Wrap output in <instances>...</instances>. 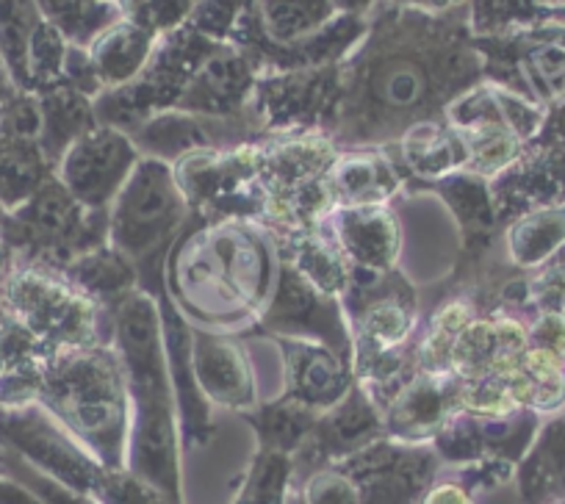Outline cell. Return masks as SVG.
Returning a JSON list of instances; mask_svg holds the SVG:
<instances>
[{"label": "cell", "instance_id": "cell-1", "mask_svg": "<svg viewBox=\"0 0 565 504\" xmlns=\"http://www.w3.org/2000/svg\"><path fill=\"white\" fill-rule=\"evenodd\" d=\"M477 75L480 56L463 25L413 9L391 12L335 75L322 133L339 150H391L422 125L447 119Z\"/></svg>", "mask_w": 565, "mask_h": 504}, {"label": "cell", "instance_id": "cell-2", "mask_svg": "<svg viewBox=\"0 0 565 504\" xmlns=\"http://www.w3.org/2000/svg\"><path fill=\"white\" fill-rule=\"evenodd\" d=\"M275 238L253 219L192 214L167 253L164 289L189 324L247 333L275 289Z\"/></svg>", "mask_w": 565, "mask_h": 504}, {"label": "cell", "instance_id": "cell-3", "mask_svg": "<svg viewBox=\"0 0 565 504\" xmlns=\"http://www.w3.org/2000/svg\"><path fill=\"white\" fill-rule=\"evenodd\" d=\"M111 346L122 363L130 403L125 469L183 504L181 427L156 297L139 289L111 313Z\"/></svg>", "mask_w": 565, "mask_h": 504}, {"label": "cell", "instance_id": "cell-4", "mask_svg": "<svg viewBox=\"0 0 565 504\" xmlns=\"http://www.w3.org/2000/svg\"><path fill=\"white\" fill-rule=\"evenodd\" d=\"M36 403L106 469H125L130 403L111 344L53 350L42 366Z\"/></svg>", "mask_w": 565, "mask_h": 504}, {"label": "cell", "instance_id": "cell-5", "mask_svg": "<svg viewBox=\"0 0 565 504\" xmlns=\"http://www.w3.org/2000/svg\"><path fill=\"white\" fill-rule=\"evenodd\" d=\"M192 216L172 164L141 156L108 208V244L136 264L141 278L164 272L167 253Z\"/></svg>", "mask_w": 565, "mask_h": 504}, {"label": "cell", "instance_id": "cell-6", "mask_svg": "<svg viewBox=\"0 0 565 504\" xmlns=\"http://www.w3.org/2000/svg\"><path fill=\"white\" fill-rule=\"evenodd\" d=\"M0 305L53 350L111 344L103 333V324L111 328V319L62 269L14 258L0 280Z\"/></svg>", "mask_w": 565, "mask_h": 504}, {"label": "cell", "instance_id": "cell-7", "mask_svg": "<svg viewBox=\"0 0 565 504\" xmlns=\"http://www.w3.org/2000/svg\"><path fill=\"white\" fill-rule=\"evenodd\" d=\"M0 236L12 244L18 261L64 269L108 242V208H84L53 172L20 208L9 211Z\"/></svg>", "mask_w": 565, "mask_h": 504}, {"label": "cell", "instance_id": "cell-8", "mask_svg": "<svg viewBox=\"0 0 565 504\" xmlns=\"http://www.w3.org/2000/svg\"><path fill=\"white\" fill-rule=\"evenodd\" d=\"M260 156H264V142H247L225 150H200L172 164L192 214L205 219L260 222L264 216Z\"/></svg>", "mask_w": 565, "mask_h": 504}, {"label": "cell", "instance_id": "cell-9", "mask_svg": "<svg viewBox=\"0 0 565 504\" xmlns=\"http://www.w3.org/2000/svg\"><path fill=\"white\" fill-rule=\"evenodd\" d=\"M352 333V357L399 352L413 346L418 330V291L402 269L369 272L352 267L350 289L341 297Z\"/></svg>", "mask_w": 565, "mask_h": 504}, {"label": "cell", "instance_id": "cell-10", "mask_svg": "<svg viewBox=\"0 0 565 504\" xmlns=\"http://www.w3.org/2000/svg\"><path fill=\"white\" fill-rule=\"evenodd\" d=\"M330 465L344 480L350 504H418L444 471L433 443H399L388 436Z\"/></svg>", "mask_w": 565, "mask_h": 504}, {"label": "cell", "instance_id": "cell-11", "mask_svg": "<svg viewBox=\"0 0 565 504\" xmlns=\"http://www.w3.org/2000/svg\"><path fill=\"white\" fill-rule=\"evenodd\" d=\"M0 449L89 496L106 471V465L84 443L75 441L40 403L0 405Z\"/></svg>", "mask_w": 565, "mask_h": 504}, {"label": "cell", "instance_id": "cell-12", "mask_svg": "<svg viewBox=\"0 0 565 504\" xmlns=\"http://www.w3.org/2000/svg\"><path fill=\"white\" fill-rule=\"evenodd\" d=\"M300 339L330 346L352 366V333L341 300L313 289L289 264L280 261L275 289L260 311L258 322L242 339Z\"/></svg>", "mask_w": 565, "mask_h": 504}, {"label": "cell", "instance_id": "cell-13", "mask_svg": "<svg viewBox=\"0 0 565 504\" xmlns=\"http://www.w3.org/2000/svg\"><path fill=\"white\" fill-rule=\"evenodd\" d=\"M139 161L141 153L128 133L111 125H97L62 156L56 178L84 208L106 211Z\"/></svg>", "mask_w": 565, "mask_h": 504}, {"label": "cell", "instance_id": "cell-14", "mask_svg": "<svg viewBox=\"0 0 565 504\" xmlns=\"http://www.w3.org/2000/svg\"><path fill=\"white\" fill-rule=\"evenodd\" d=\"M128 137L134 139L141 156L167 161V164H178L183 156L200 153V150H225L266 139L247 114L209 117V114L192 111L156 114L148 122H141L136 131H130Z\"/></svg>", "mask_w": 565, "mask_h": 504}, {"label": "cell", "instance_id": "cell-15", "mask_svg": "<svg viewBox=\"0 0 565 504\" xmlns=\"http://www.w3.org/2000/svg\"><path fill=\"white\" fill-rule=\"evenodd\" d=\"M377 438H385L383 410L369 397L366 388L355 383L339 405L319 416L302 447L291 454L295 485L311 476L313 471L369 447Z\"/></svg>", "mask_w": 565, "mask_h": 504}, {"label": "cell", "instance_id": "cell-16", "mask_svg": "<svg viewBox=\"0 0 565 504\" xmlns=\"http://www.w3.org/2000/svg\"><path fill=\"white\" fill-rule=\"evenodd\" d=\"M543 416L532 410H519L504 419H482V416L458 410L433 438V449L444 465H466L477 460L499 458L519 465L530 452Z\"/></svg>", "mask_w": 565, "mask_h": 504}, {"label": "cell", "instance_id": "cell-17", "mask_svg": "<svg viewBox=\"0 0 565 504\" xmlns=\"http://www.w3.org/2000/svg\"><path fill=\"white\" fill-rule=\"evenodd\" d=\"M491 200L499 227H508L521 214L565 203V148L552 139L535 137L524 153L502 175L491 181Z\"/></svg>", "mask_w": 565, "mask_h": 504}, {"label": "cell", "instance_id": "cell-18", "mask_svg": "<svg viewBox=\"0 0 565 504\" xmlns=\"http://www.w3.org/2000/svg\"><path fill=\"white\" fill-rule=\"evenodd\" d=\"M156 297L161 313V335H164L167 368H170L172 392L178 403V427H181V447H205L214 436V405L200 392L198 374H194L192 352V324L170 300L164 286L150 291Z\"/></svg>", "mask_w": 565, "mask_h": 504}, {"label": "cell", "instance_id": "cell-19", "mask_svg": "<svg viewBox=\"0 0 565 504\" xmlns=\"http://www.w3.org/2000/svg\"><path fill=\"white\" fill-rule=\"evenodd\" d=\"M463 386L455 372H416L383 408L385 436L399 443H433L460 410Z\"/></svg>", "mask_w": 565, "mask_h": 504}, {"label": "cell", "instance_id": "cell-20", "mask_svg": "<svg viewBox=\"0 0 565 504\" xmlns=\"http://www.w3.org/2000/svg\"><path fill=\"white\" fill-rule=\"evenodd\" d=\"M192 352L200 392L211 405L247 414L260 403L253 357L242 335L192 324Z\"/></svg>", "mask_w": 565, "mask_h": 504}, {"label": "cell", "instance_id": "cell-21", "mask_svg": "<svg viewBox=\"0 0 565 504\" xmlns=\"http://www.w3.org/2000/svg\"><path fill=\"white\" fill-rule=\"evenodd\" d=\"M280 352L282 392L280 397L324 414L355 386L352 366L319 341L269 339Z\"/></svg>", "mask_w": 565, "mask_h": 504}, {"label": "cell", "instance_id": "cell-22", "mask_svg": "<svg viewBox=\"0 0 565 504\" xmlns=\"http://www.w3.org/2000/svg\"><path fill=\"white\" fill-rule=\"evenodd\" d=\"M347 261L369 272H391L399 267L402 222L391 205H347L322 219Z\"/></svg>", "mask_w": 565, "mask_h": 504}, {"label": "cell", "instance_id": "cell-23", "mask_svg": "<svg viewBox=\"0 0 565 504\" xmlns=\"http://www.w3.org/2000/svg\"><path fill=\"white\" fill-rule=\"evenodd\" d=\"M324 189L333 208L391 205L405 189V178L388 150H339Z\"/></svg>", "mask_w": 565, "mask_h": 504}, {"label": "cell", "instance_id": "cell-24", "mask_svg": "<svg viewBox=\"0 0 565 504\" xmlns=\"http://www.w3.org/2000/svg\"><path fill=\"white\" fill-rule=\"evenodd\" d=\"M411 192L436 194L460 225V249H486L502 238L491 200V181L471 172H452L430 183H411Z\"/></svg>", "mask_w": 565, "mask_h": 504}, {"label": "cell", "instance_id": "cell-25", "mask_svg": "<svg viewBox=\"0 0 565 504\" xmlns=\"http://www.w3.org/2000/svg\"><path fill=\"white\" fill-rule=\"evenodd\" d=\"M271 238H275L280 261L289 264L313 289L333 297V300H341L347 294L352 278V264L347 261V256L341 253V247L322 222L311 227L275 233Z\"/></svg>", "mask_w": 565, "mask_h": 504}, {"label": "cell", "instance_id": "cell-26", "mask_svg": "<svg viewBox=\"0 0 565 504\" xmlns=\"http://www.w3.org/2000/svg\"><path fill=\"white\" fill-rule=\"evenodd\" d=\"M396 148V167H399L405 186L411 183H430L447 178L452 172H463L469 153L466 142L455 125L447 119L441 122L422 125L407 133Z\"/></svg>", "mask_w": 565, "mask_h": 504}, {"label": "cell", "instance_id": "cell-27", "mask_svg": "<svg viewBox=\"0 0 565 504\" xmlns=\"http://www.w3.org/2000/svg\"><path fill=\"white\" fill-rule=\"evenodd\" d=\"M515 480L524 504H565V410L543 421Z\"/></svg>", "mask_w": 565, "mask_h": 504}, {"label": "cell", "instance_id": "cell-28", "mask_svg": "<svg viewBox=\"0 0 565 504\" xmlns=\"http://www.w3.org/2000/svg\"><path fill=\"white\" fill-rule=\"evenodd\" d=\"M62 272L84 294H89L106 311L108 319L134 291H139V269H136V264L108 242L70 261Z\"/></svg>", "mask_w": 565, "mask_h": 504}, {"label": "cell", "instance_id": "cell-29", "mask_svg": "<svg viewBox=\"0 0 565 504\" xmlns=\"http://www.w3.org/2000/svg\"><path fill=\"white\" fill-rule=\"evenodd\" d=\"M53 175L36 137H25L0 119V208L14 211Z\"/></svg>", "mask_w": 565, "mask_h": 504}, {"label": "cell", "instance_id": "cell-30", "mask_svg": "<svg viewBox=\"0 0 565 504\" xmlns=\"http://www.w3.org/2000/svg\"><path fill=\"white\" fill-rule=\"evenodd\" d=\"M508 261L521 272H532L565 247V203L521 214L502 230Z\"/></svg>", "mask_w": 565, "mask_h": 504}, {"label": "cell", "instance_id": "cell-31", "mask_svg": "<svg viewBox=\"0 0 565 504\" xmlns=\"http://www.w3.org/2000/svg\"><path fill=\"white\" fill-rule=\"evenodd\" d=\"M100 119H95V111L86 103V97L75 95V92H56V95L45 97L40 106V142L42 153H45L47 164L56 172L62 156L86 137L95 131Z\"/></svg>", "mask_w": 565, "mask_h": 504}, {"label": "cell", "instance_id": "cell-32", "mask_svg": "<svg viewBox=\"0 0 565 504\" xmlns=\"http://www.w3.org/2000/svg\"><path fill=\"white\" fill-rule=\"evenodd\" d=\"M319 416L322 414H317V410H308L291 399L277 397L269 403H258L253 410L242 414V419L258 436V449L295 454L308 438V432L313 430Z\"/></svg>", "mask_w": 565, "mask_h": 504}, {"label": "cell", "instance_id": "cell-33", "mask_svg": "<svg viewBox=\"0 0 565 504\" xmlns=\"http://www.w3.org/2000/svg\"><path fill=\"white\" fill-rule=\"evenodd\" d=\"M295 491L291 454L258 449L231 504H289Z\"/></svg>", "mask_w": 565, "mask_h": 504}, {"label": "cell", "instance_id": "cell-34", "mask_svg": "<svg viewBox=\"0 0 565 504\" xmlns=\"http://www.w3.org/2000/svg\"><path fill=\"white\" fill-rule=\"evenodd\" d=\"M150 42H153V36H148L141 29H134V25L114 29L111 34L103 36L95 45V56H92L100 78L111 86L134 78L136 69L148 58Z\"/></svg>", "mask_w": 565, "mask_h": 504}, {"label": "cell", "instance_id": "cell-35", "mask_svg": "<svg viewBox=\"0 0 565 504\" xmlns=\"http://www.w3.org/2000/svg\"><path fill=\"white\" fill-rule=\"evenodd\" d=\"M330 18V0H260V23L277 42H297Z\"/></svg>", "mask_w": 565, "mask_h": 504}, {"label": "cell", "instance_id": "cell-36", "mask_svg": "<svg viewBox=\"0 0 565 504\" xmlns=\"http://www.w3.org/2000/svg\"><path fill=\"white\" fill-rule=\"evenodd\" d=\"M526 313H565V247L526 272Z\"/></svg>", "mask_w": 565, "mask_h": 504}, {"label": "cell", "instance_id": "cell-37", "mask_svg": "<svg viewBox=\"0 0 565 504\" xmlns=\"http://www.w3.org/2000/svg\"><path fill=\"white\" fill-rule=\"evenodd\" d=\"M0 469H3L7 476L18 480L20 485L29 487L42 504H100L95 496H89V493H78L73 491V487L62 485V482L51 480V476L36 471L34 465H29L23 458L7 452V449H0Z\"/></svg>", "mask_w": 565, "mask_h": 504}, {"label": "cell", "instance_id": "cell-38", "mask_svg": "<svg viewBox=\"0 0 565 504\" xmlns=\"http://www.w3.org/2000/svg\"><path fill=\"white\" fill-rule=\"evenodd\" d=\"M460 410L482 416V419H504V416L519 414L524 408H519V403H515L508 377H502V374H486L480 380L466 383Z\"/></svg>", "mask_w": 565, "mask_h": 504}, {"label": "cell", "instance_id": "cell-39", "mask_svg": "<svg viewBox=\"0 0 565 504\" xmlns=\"http://www.w3.org/2000/svg\"><path fill=\"white\" fill-rule=\"evenodd\" d=\"M92 496L100 504H181L128 469H106Z\"/></svg>", "mask_w": 565, "mask_h": 504}, {"label": "cell", "instance_id": "cell-40", "mask_svg": "<svg viewBox=\"0 0 565 504\" xmlns=\"http://www.w3.org/2000/svg\"><path fill=\"white\" fill-rule=\"evenodd\" d=\"M42 7H45L47 18L73 40H86L103 23H108V14L103 12L97 0H42Z\"/></svg>", "mask_w": 565, "mask_h": 504}, {"label": "cell", "instance_id": "cell-41", "mask_svg": "<svg viewBox=\"0 0 565 504\" xmlns=\"http://www.w3.org/2000/svg\"><path fill=\"white\" fill-rule=\"evenodd\" d=\"M530 346L565 361V313H535L530 319Z\"/></svg>", "mask_w": 565, "mask_h": 504}, {"label": "cell", "instance_id": "cell-42", "mask_svg": "<svg viewBox=\"0 0 565 504\" xmlns=\"http://www.w3.org/2000/svg\"><path fill=\"white\" fill-rule=\"evenodd\" d=\"M418 504H475V493L458 476H441L424 491Z\"/></svg>", "mask_w": 565, "mask_h": 504}, {"label": "cell", "instance_id": "cell-43", "mask_svg": "<svg viewBox=\"0 0 565 504\" xmlns=\"http://www.w3.org/2000/svg\"><path fill=\"white\" fill-rule=\"evenodd\" d=\"M0 504H42L25 485L12 476L0 474Z\"/></svg>", "mask_w": 565, "mask_h": 504}, {"label": "cell", "instance_id": "cell-44", "mask_svg": "<svg viewBox=\"0 0 565 504\" xmlns=\"http://www.w3.org/2000/svg\"><path fill=\"white\" fill-rule=\"evenodd\" d=\"M12 264H14V249H12V244H9L7 238L0 236V280L7 278L9 269H12Z\"/></svg>", "mask_w": 565, "mask_h": 504}, {"label": "cell", "instance_id": "cell-45", "mask_svg": "<svg viewBox=\"0 0 565 504\" xmlns=\"http://www.w3.org/2000/svg\"><path fill=\"white\" fill-rule=\"evenodd\" d=\"M3 222H7V211L0 208V227H3Z\"/></svg>", "mask_w": 565, "mask_h": 504}]
</instances>
